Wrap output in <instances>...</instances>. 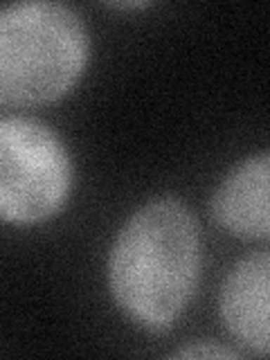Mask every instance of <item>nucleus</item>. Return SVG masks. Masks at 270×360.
Here are the masks:
<instances>
[{
    "label": "nucleus",
    "instance_id": "nucleus-2",
    "mask_svg": "<svg viewBox=\"0 0 270 360\" xmlns=\"http://www.w3.org/2000/svg\"><path fill=\"white\" fill-rule=\"evenodd\" d=\"M86 61L88 32L72 7L30 0L0 11V101H56L79 82Z\"/></svg>",
    "mask_w": 270,
    "mask_h": 360
},
{
    "label": "nucleus",
    "instance_id": "nucleus-3",
    "mask_svg": "<svg viewBox=\"0 0 270 360\" xmlns=\"http://www.w3.org/2000/svg\"><path fill=\"white\" fill-rule=\"evenodd\" d=\"M72 187L65 144L34 117H0V221L34 225L52 219Z\"/></svg>",
    "mask_w": 270,
    "mask_h": 360
},
{
    "label": "nucleus",
    "instance_id": "nucleus-6",
    "mask_svg": "<svg viewBox=\"0 0 270 360\" xmlns=\"http://www.w3.org/2000/svg\"><path fill=\"white\" fill-rule=\"evenodd\" d=\"M174 358H236L239 354L234 349H225L221 345L214 342H198V345H189L178 349V352L172 354Z\"/></svg>",
    "mask_w": 270,
    "mask_h": 360
},
{
    "label": "nucleus",
    "instance_id": "nucleus-7",
    "mask_svg": "<svg viewBox=\"0 0 270 360\" xmlns=\"http://www.w3.org/2000/svg\"><path fill=\"white\" fill-rule=\"evenodd\" d=\"M110 5L120 9H133V7H146L149 3H146V0H138V3H110Z\"/></svg>",
    "mask_w": 270,
    "mask_h": 360
},
{
    "label": "nucleus",
    "instance_id": "nucleus-4",
    "mask_svg": "<svg viewBox=\"0 0 270 360\" xmlns=\"http://www.w3.org/2000/svg\"><path fill=\"white\" fill-rule=\"evenodd\" d=\"M270 257L259 250L243 257L221 288V315L228 331L241 347L257 356H268V304H270Z\"/></svg>",
    "mask_w": 270,
    "mask_h": 360
},
{
    "label": "nucleus",
    "instance_id": "nucleus-1",
    "mask_svg": "<svg viewBox=\"0 0 270 360\" xmlns=\"http://www.w3.org/2000/svg\"><path fill=\"white\" fill-rule=\"evenodd\" d=\"M200 275V228L185 202L158 198L122 225L108 259L110 292L144 331L165 333L187 309Z\"/></svg>",
    "mask_w": 270,
    "mask_h": 360
},
{
    "label": "nucleus",
    "instance_id": "nucleus-5",
    "mask_svg": "<svg viewBox=\"0 0 270 360\" xmlns=\"http://www.w3.org/2000/svg\"><path fill=\"white\" fill-rule=\"evenodd\" d=\"M270 155H250L221 180L212 196V217L239 239L266 241L270 234Z\"/></svg>",
    "mask_w": 270,
    "mask_h": 360
}]
</instances>
